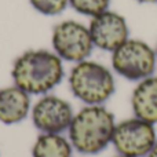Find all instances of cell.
Masks as SVG:
<instances>
[{
	"instance_id": "5bb4252c",
	"label": "cell",
	"mask_w": 157,
	"mask_h": 157,
	"mask_svg": "<svg viewBox=\"0 0 157 157\" xmlns=\"http://www.w3.org/2000/svg\"><path fill=\"white\" fill-rule=\"evenodd\" d=\"M146 157H157V142H156V145L152 147V150L149 152V155H147Z\"/></svg>"
},
{
	"instance_id": "30bf717a",
	"label": "cell",
	"mask_w": 157,
	"mask_h": 157,
	"mask_svg": "<svg viewBox=\"0 0 157 157\" xmlns=\"http://www.w3.org/2000/svg\"><path fill=\"white\" fill-rule=\"evenodd\" d=\"M131 108L135 117L157 124V76L138 81L131 94Z\"/></svg>"
},
{
	"instance_id": "8992f818",
	"label": "cell",
	"mask_w": 157,
	"mask_h": 157,
	"mask_svg": "<svg viewBox=\"0 0 157 157\" xmlns=\"http://www.w3.org/2000/svg\"><path fill=\"white\" fill-rule=\"evenodd\" d=\"M157 142L155 124L131 117L116 123L112 145L119 155L130 157H146Z\"/></svg>"
},
{
	"instance_id": "52a82bcc",
	"label": "cell",
	"mask_w": 157,
	"mask_h": 157,
	"mask_svg": "<svg viewBox=\"0 0 157 157\" xmlns=\"http://www.w3.org/2000/svg\"><path fill=\"white\" fill-rule=\"evenodd\" d=\"M32 123L43 134H62L69 130L75 112L68 101L46 94L36 101L30 110Z\"/></svg>"
},
{
	"instance_id": "ba28073f",
	"label": "cell",
	"mask_w": 157,
	"mask_h": 157,
	"mask_svg": "<svg viewBox=\"0 0 157 157\" xmlns=\"http://www.w3.org/2000/svg\"><path fill=\"white\" fill-rule=\"evenodd\" d=\"M88 29L94 47L102 51L113 52L127 39H130L127 19L110 8L92 17L88 24Z\"/></svg>"
},
{
	"instance_id": "8fae6325",
	"label": "cell",
	"mask_w": 157,
	"mask_h": 157,
	"mask_svg": "<svg viewBox=\"0 0 157 157\" xmlns=\"http://www.w3.org/2000/svg\"><path fill=\"white\" fill-rule=\"evenodd\" d=\"M73 146L62 134H43L36 138L32 157H72Z\"/></svg>"
},
{
	"instance_id": "5b68a950",
	"label": "cell",
	"mask_w": 157,
	"mask_h": 157,
	"mask_svg": "<svg viewBox=\"0 0 157 157\" xmlns=\"http://www.w3.org/2000/svg\"><path fill=\"white\" fill-rule=\"evenodd\" d=\"M52 51L62 61L81 62L88 59L94 50L88 26L73 19H66L57 24L51 35Z\"/></svg>"
},
{
	"instance_id": "4fadbf2b",
	"label": "cell",
	"mask_w": 157,
	"mask_h": 157,
	"mask_svg": "<svg viewBox=\"0 0 157 157\" xmlns=\"http://www.w3.org/2000/svg\"><path fill=\"white\" fill-rule=\"evenodd\" d=\"M29 3L37 13L47 17L59 15L69 6V0H29Z\"/></svg>"
},
{
	"instance_id": "9a60e30c",
	"label": "cell",
	"mask_w": 157,
	"mask_h": 157,
	"mask_svg": "<svg viewBox=\"0 0 157 157\" xmlns=\"http://www.w3.org/2000/svg\"><path fill=\"white\" fill-rule=\"evenodd\" d=\"M138 3H142V4H156L157 0H136Z\"/></svg>"
},
{
	"instance_id": "7c38bea8",
	"label": "cell",
	"mask_w": 157,
	"mask_h": 157,
	"mask_svg": "<svg viewBox=\"0 0 157 157\" xmlns=\"http://www.w3.org/2000/svg\"><path fill=\"white\" fill-rule=\"evenodd\" d=\"M110 2L112 0H69V6L76 13L92 18V17L109 10Z\"/></svg>"
},
{
	"instance_id": "7a4b0ae2",
	"label": "cell",
	"mask_w": 157,
	"mask_h": 157,
	"mask_svg": "<svg viewBox=\"0 0 157 157\" xmlns=\"http://www.w3.org/2000/svg\"><path fill=\"white\" fill-rule=\"evenodd\" d=\"M116 120L103 105H86L75 113L69 125V141L81 155H98L113 139Z\"/></svg>"
},
{
	"instance_id": "6da1fadb",
	"label": "cell",
	"mask_w": 157,
	"mask_h": 157,
	"mask_svg": "<svg viewBox=\"0 0 157 157\" xmlns=\"http://www.w3.org/2000/svg\"><path fill=\"white\" fill-rule=\"evenodd\" d=\"M62 59L54 51L33 48L14 61L11 77L15 86L29 95H46L63 80Z\"/></svg>"
},
{
	"instance_id": "9c48e42d",
	"label": "cell",
	"mask_w": 157,
	"mask_h": 157,
	"mask_svg": "<svg viewBox=\"0 0 157 157\" xmlns=\"http://www.w3.org/2000/svg\"><path fill=\"white\" fill-rule=\"evenodd\" d=\"M32 110L30 95L18 86L0 88V123L13 125L24 121Z\"/></svg>"
},
{
	"instance_id": "2e32d148",
	"label": "cell",
	"mask_w": 157,
	"mask_h": 157,
	"mask_svg": "<svg viewBox=\"0 0 157 157\" xmlns=\"http://www.w3.org/2000/svg\"><path fill=\"white\" fill-rule=\"evenodd\" d=\"M155 51H156V58H157V44H156V47H155Z\"/></svg>"
},
{
	"instance_id": "3957f363",
	"label": "cell",
	"mask_w": 157,
	"mask_h": 157,
	"mask_svg": "<svg viewBox=\"0 0 157 157\" xmlns=\"http://www.w3.org/2000/svg\"><path fill=\"white\" fill-rule=\"evenodd\" d=\"M68 81L75 98L86 105H103L116 91L112 71L91 59L75 63Z\"/></svg>"
},
{
	"instance_id": "277c9868",
	"label": "cell",
	"mask_w": 157,
	"mask_h": 157,
	"mask_svg": "<svg viewBox=\"0 0 157 157\" xmlns=\"http://www.w3.org/2000/svg\"><path fill=\"white\" fill-rule=\"evenodd\" d=\"M156 51L141 39H127L112 52V69L130 81H141L155 75Z\"/></svg>"
},
{
	"instance_id": "e0dca14e",
	"label": "cell",
	"mask_w": 157,
	"mask_h": 157,
	"mask_svg": "<svg viewBox=\"0 0 157 157\" xmlns=\"http://www.w3.org/2000/svg\"><path fill=\"white\" fill-rule=\"evenodd\" d=\"M116 157H130V156H123V155H119V156H116Z\"/></svg>"
}]
</instances>
